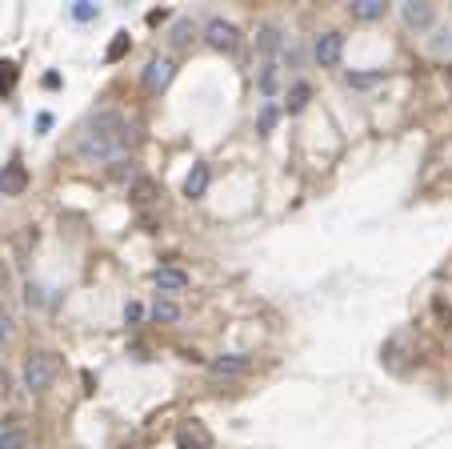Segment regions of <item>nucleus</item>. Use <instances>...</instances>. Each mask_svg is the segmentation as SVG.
Here are the masks:
<instances>
[{
	"instance_id": "1",
	"label": "nucleus",
	"mask_w": 452,
	"mask_h": 449,
	"mask_svg": "<svg viewBox=\"0 0 452 449\" xmlns=\"http://www.w3.org/2000/svg\"><path fill=\"white\" fill-rule=\"evenodd\" d=\"M128 121H124L116 109L97 112L85 125V137H80V157L85 161H121V152L128 149Z\"/></svg>"
},
{
	"instance_id": "2",
	"label": "nucleus",
	"mask_w": 452,
	"mask_h": 449,
	"mask_svg": "<svg viewBox=\"0 0 452 449\" xmlns=\"http://www.w3.org/2000/svg\"><path fill=\"white\" fill-rule=\"evenodd\" d=\"M61 373V361L52 357V353H28L25 357V389L40 393V389H49Z\"/></svg>"
},
{
	"instance_id": "3",
	"label": "nucleus",
	"mask_w": 452,
	"mask_h": 449,
	"mask_svg": "<svg viewBox=\"0 0 452 449\" xmlns=\"http://www.w3.org/2000/svg\"><path fill=\"white\" fill-rule=\"evenodd\" d=\"M204 40H208V49H216V52H236L240 49V28L216 16V20L204 25Z\"/></svg>"
},
{
	"instance_id": "4",
	"label": "nucleus",
	"mask_w": 452,
	"mask_h": 449,
	"mask_svg": "<svg viewBox=\"0 0 452 449\" xmlns=\"http://www.w3.org/2000/svg\"><path fill=\"white\" fill-rule=\"evenodd\" d=\"M172 76H176V64L172 61H164V56H157V61H148V68H145V88L148 92H160V88H169L172 85Z\"/></svg>"
},
{
	"instance_id": "5",
	"label": "nucleus",
	"mask_w": 452,
	"mask_h": 449,
	"mask_svg": "<svg viewBox=\"0 0 452 449\" xmlns=\"http://www.w3.org/2000/svg\"><path fill=\"white\" fill-rule=\"evenodd\" d=\"M208 369H212V377H245L248 369H252V357H245V353H224V357H212Z\"/></svg>"
},
{
	"instance_id": "6",
	"label": "nucleus",
	"mask_w": 452,
	"mask_h": 449,
	"mask_svg": "<svg viewBox=\"0 0 452 449\" xmlns=\"http://www.w3.org/2000/svg\"><path fill=\"white\" fill-rule=\"evenodd\" d=\"M25 188H28V169L20 161H8L0 169V193L4 197H20Z\"/></svg>"
},
{
	"instance_id": "7",
	"label": "nucleus",
	"mask_w": 452,
	"mask_h": 449,
	"mask_svg": "<svg viewBox=\"0 0 452 449\" xmlns=\"http://www.w3.org/2000/svg\"><path fill=\"white\" fill-rule=\"evenodd\" d=\"M341 52H344V37H341V32H320L317 44H312V56H317L324 68H332V64L341 61Z\"/></svg>"
},
{
	"instance_id": "8",
	"label": "nucleus",
	"mask_w": 452,
	"mask_h": 449,
	"mask_svg": "<svg viewBox=\"0 0 452 449\" xmlns=\"http://www.w3.org/2000/svg\"><path fill=\"white\" fill-rule=\"evenodd\" d=\"M152 285H157L160 293H181V289H188V273H184V269H157V273H152Z\"/></svg>"
},
{
	"instance_id": "9",
	"label": "nucleus",
	"mask_w": 452,
	"mask_h": 449,
	"mask_svg": "<svg viewBox=\"0 0 452 449\" xmlns=\"http://www.w3.org/2000/svg\"><path fill=\"white\" fill-rule=\"evenodd\" d=\"M401 16H404V25H413V28H428V25H432V4L408 0V4H401Z\"/></svg>"
},
{
	"instance_id": "10",
	"label": "nucleus",
	"mask_w": 452,
	"mask_h": 449,
	"mask_svg": "<svg viewBox=\"0 0 452 449\" xmlns=\"http://www.w3.org/2000/svg\"><path fill=\"white\" fill-rule=\"evenodd\" d=\"M128 197H133L136 205H152V200L160 197V185L152 181V176H133V185H128Z\"/></svg>"
},
{
	"instance_id": "11",
	"label": "nucleus",
	"mask_w": 452,
	"mask_h": 449,
	"mask_svg": "<svg viewBox=\"0 0 452 449\" xmlns=\"http://www.w3.org/2000/svg\"><path fill=\"white\" fill-rule=\"evenodd\" d=\"M208 193V164H193V173L184 176V197L196 200Z\"/></svg>"
},
{
	"instance_id": "12",
	"label": "nucleus",
	"mask_w": 452,
	"mask_h": 449,
	"mask_svg": "<svg viewBox=\"0 0 452 449\" xmlns=\"http://www.w3.org/2000/svg\"><path fill=\"white\" fill-rule=\"evenodd\" d=\"M176 445L181 449H208V433L200 425H184L181 433H176Z\"/></svg>"
},
{
	"instance_id": "13",
	"label": "nucleus",
	"mask_w": 452,
	"mask_h": 449,
	"mask_svg": "<svg viewBox=\"0 0 452 449\" xmlns=\"http://www.w3.org/2000/svg\"><path fill=\"white\" fill-rule=\"evenodd\" d=\"M281 44H284V40H281V28H276V25H264V28L257 32V49L264 52V56L281 52Z\"/></svg>"
},
{
	"instance_id": "14",
	"label": "nucleus",
	"mask_w": 452,
	"mask_h": 449,
	"mask_svg": "<svg viewBox=\"0 0 452 449\" xmlns=\"http://www.w3.org/2000/svg\"><path fill=\"white\" fill-rule=\"evenodd\" d=\"M348 13H353L356 20H377V16H384V0H353Z\"/></svg>"
},
{
	"instance_id": "15",
	"label": "nucleus",
	"mask_w": 452,
	"mask_h": 449,
	"mask_svg": "<svg viewBox=\"0 0 452 449\" xmlns=\"http://www.w3.org/2000/svg\"><path fill=\"white\" fill-rule=\"evenodd\" d=\"M193 37H196V28H193V20H176V25H172V32H169V44L172 49H188V44H193Z\"/></svg>"
},
{
	"instance_id": "16",
	"label": "nucleus",
	"mask_w": 452,
	"mask_h": 449,
	"mask_svg": "<svg viewBox=\"0 0 452 449\" xmlns=\"http://www.w3.org/2000/svg\"><path fill=\"white\" fill-rule=\"evenodd\" d=\"M276 85H281V73H276V64H272V61H264V64H260V76H257V88L264 92V97H272Z\"/></svg>"
},
{
	"instance_id": "17",
	"label": "nucleus",
	"mask_w": 452,
	"mask_h": 449,
	"mask_svg": "<svg viewBox=\"0 0 452 449\" xmlns=\"http://www.w3.org/2000/svg\"><path fill=\"white\" fill-rule=\"evenodd\" d=\"M28 445V433L20 425H4L0 429V449H25Z\"/></svg>"
},
{
	"instance_id": "18",
	"label": "nucleus",
	"mask_w": 452,
	"mask_h": 449,
	"mask_svg": "<svg viewBox=\"0 0 452 449\" xmlns=\"http://www.w3.org/2000/svg\"><path fill=\"white\" fill-rule=\"evenodd\" d=\"M308 97H312V88H308L305 80H296V85L288 88V100H284V109H288V112H300V109L308 104Z\"/></svg>"
},
{
	"instance_id": "19",
	"label": "nucleus",
	"mask_w": 452,
	"mask_h": 449,
	"mask_svg": "<svg viewBox=\"0 0 452 449\" xmlns=\"http://www.w3.org/2000/svg\"><path fill=\"white\" fill-rule=\"evenodd\" d=\"M148 317H152V321H164V325H172L176 321V317H181V309H176V305H172V301H157V305H152V309H148Z\"/></svg>"
},
{
	"instance_id": "20",
	"label": "nucleus",
	"mask_w": 452,
	"mask_h": 449,
	"mask_svg": "<svg viewBox=\"0 0 452 449\" xmlns=\"http://www.w3.org/2000/svg\"><path fill=\"white\" fill-rule=\"evenodd\" d=\"M16 76H20V68L13 61H0V97H8L16 88Z\"/></svg>"
},
{
	"instance_id": "21",
	"label": "nucleus",
	"mask_w": 452,
	"mask_h": 449,
	"mask_svg": "<svg viewBox=\"0 0 452 449\" xmlns=\"http://www.w3.org/2000/svg\"><path fill=\"white\" fill-rule=\"evenodd\" d=\"M128 44H133V40H128V32H116V37H112V44H109V52H104V56H109V61H121L124 52H128Z\"/></svg>"
},
{
	"instance_id": "22",
	"label": "nucleus",
	"mask_w": 452,
	"mask_h": 449,
	"mask_svg": "<svg viewBox=\"0 0 452 449\" xmlns=\"http://www.w3.org/2000/svg\"><path fill=\"white\" fill-rule=\"evenodd\" d=\"M384 73H348V85L353 88H368V85H380Z\"/></svg>"
},
{
	"instance_id": "23",
	"label": "nucleus",
	"mask_w": 452,
	"mask_h": 449,
	"mask_svg": "<svg viewBox=\"0 0 452 449\" xmlns=\"http://www.w3.org/2000/svg\"><path fill=\"white\" fill-rule=\"evenodd\" d=\"M276 116H281V109H276V104H264V109H260V121H257V128H260V133H272V125H276Z\"/></svg>"
},
{
	"instance_id": "24",
	"label": "nucleus",
	"mask_w": 452,
	"mask_h": 449,
	"mask_svg": "<svg viewBox=\"0 0 452 449\" xmlns=\"http://www.w3.org/2000/svg\"><path fill=\"white\" fill-rule=\"evenodd\" d=\"M73 20H80V25H85V20H97V4L76 0V4H73Z\"/></svg>"
},
{
	"instance_id": "25",
	"label": "nucleus",
	"mask_w": 452,
	"mask_h": 449,
	"mask_svg": "<svg viewBox=\"0 0 452 449\" xmlns=\"http://www.w3.org/2000/svg\"><path fill=\"white\" fill-rule=\"evenodd\" d=\"M8 337H13V317H8V309H4V305H0V345H4Z\"/></svg>"
},
{
	"instance_id": "26",
	"label": "nucleus",
	"mask_w": 452,
	"mask_h": 449,
	"mask_svg": "<svg viewBox=\"0 0 452 449\" xmlns=\"http://www.w3.org/2000/svg\"><path fill=\"white\" fill-rule=\"evenodd\" d=\"M25 301L40 309V305H44V293H40V285H25Z\"/></svg>"
},
{
	"instance_id": "27",
	"label": "nucleus",
	"mask_w": 452,
	"mask_h": 449,
	"mask_svg": "<svg viewBox=\"0 0 452 449\" xmlns=\"http://www.w3.org/2000/svg\"><path fill=\"white\" fill-rule=\"evenodd\" d=\"M140 317H145V309H140V305H128V309H124V321H140Z\"/></svg>"
},
{
	"instance_id": "28",
	"label": "nucleus",
	"mask_w": 452,
	"mask_h": 449,
	"mask_svg": "<svg viewBox=\"0 0 452 449\" xmlns=\"http://www.w3.org/2000/svg\"><path fill=\"white\" fill-rule=\"evenodd\" d=\"M37 128H40V133H49V128H52V112H40V116H37Z\"/></svg>"
}]
</instances>
